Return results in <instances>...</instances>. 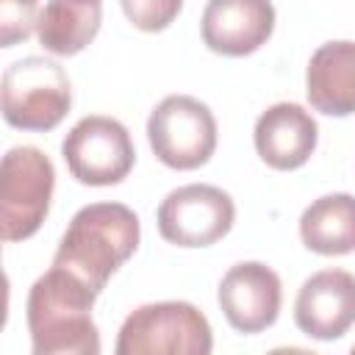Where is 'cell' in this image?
<instances>
[{
  "instance_id": "6da1fadb",
  "label": "cell",
  "mask_w": 355,
  "mask_h": 355,
  "mask_svg": "<svg viewBox=\"0 0 355 355\" xmlns=\"http://www.w3.org/2000/svg\"><path fill=\"white\" fill-rule=\"evenodd\" d=\"M97 297L61 266H50L36 277L25 302L33 355H97L100 333L92 319Z\"/></svg>"
},
{
  "instance_id": "7a4b0ae2",
  "label": "cell",
  "mask_w": 355,
  "mask_h": 355,
  "mask_svg": "<svg viewBox=\"0 0 355 355\" xmlns=\"http://www.w3.org/2000/svg\"><path fill=\"white\" fill-rule=\"evenodd\" d=\"M141 239L139 216L122 202L83 205L67 225L53 266L72 272L92 291L103 294L108 277L136 252Z\"/></svg>"
},
{
  "instance_id": "3957f363",
  "label": "cell",
  "mask_w": 355,
  "mask_h": 355,
  "mask_svg": "<svg viewBox=\"0 0 355 355\" xmlns=\"http://www.w3.org/2000/svg\"><path fill=\"white\" fill-rule=\"evenodd\" d=\"M114 349L116 355H208L214 333L191 302H150L128 313Z\"/></svg>"
},
{
  "instance_id": "277c9868",
  "label": "cell",
  "mask_w": 355,
  "mask_h": 355,
  "mask_svg": "<svg viewBox=\"0 0 355 355\" xmlns=\"http://www.w3.org/2000/svg\"><path fill=\"white\" fill-rule=\"evenodd\" d=\"M3 119L17 130L47 133L72 108L67 72L42 55H25L3 72Z\"/></svg>"
},
{
  "instance_id": "5b68a950",
  "label": "cell",
  "mask_w": 355,
  "mask_h": 355,
  "mask_svg": "<svg viewBox=\"0 0 355 355\" xmlns=\"http://www.w3.org/2000/svg\"><path fill=\"white\" fill-rule=\"evenodd\" d=\"M55 189L53 161L31 144L11 147L0 166V236L6 244L31 239L47 219Z\"/></svg>"
},
{
  "instance_id": "8992f818",
  "label": "cell",
  "mask_w": 355,
  "mask_h": 355,
  "mask_svg": "<svg viewBox=\"0 0 355 355\" xmlns=\"http://www.w3.org/2000/svg\"><path fill=\"white\" fill-rule=\"evenodd\" d=\"M147 141L164 166L191 172L205 166L216 150V119L202 100L169 94L150 111Z\"/></svg>"
},
{
  "instance_id": "52a82bcc",
  "label": "cell",
  "mask_w": 355,
  "mask_h": 355,
  "mask_svg": "<svg viewBox=\"0 0 355 355\" xmlns=\"http://www.w3.org/2000/svg\"><path fill=\"white\" fill-rule=\"evenodd\" d=\"M61 155L69 175L83 186H116L136 164V147L128 128L103 114L75 122L61 141Z\"/></svg>"
},
{
  "instance_id": "ba28073f",
  "label": "cell",
  "mask_w": 355,
  "mask_h": 355,
  "mask_svg": "<svg viewBox=\"0 0 355 355\" xmlns=\"http://www.w3.org/2000/svg\"><path fill=\"white\" fill-rule=\"evenodd\" d=\"M158 233L175 247H211L222 241L236 222V202L211 183L172 189L158 205Z\"/></svg>"
},
{
  "instance_id": "9c48e42d",
  "label": "cell",
  "mask_w": 355,
  "mask_h": 355,
  "mask_svg": "<svg viewBox=\"0 0 355 355\" xmlns=\"http://www.w3.org/2000/svg\"><path fill=\"white\" fill-rule=\"evenodd\" d=\"M216 300L230 327L252 336L277 322L283 286L272 266L261 261H241L222 275Z\"/></svg>"
},
{
  "instance_id": "30bf717a",
  "label": "cell",
  "mask_w": 355,
  "mask_h": 355,
  "mask_svg": "<svg viewBox=\"0 0 355 355\" xmlns=\"http://www.w3.org/2000/svg\"><path fill=\"white\" fill-rule=\"evenodd\" d=\"M297 327L316 341H336L355 324V275L322 269L311 275L294 300Z\"/></svg>"
},
{
  "instance_id": "8fae6325",
  "label": "cell",
  "mask_w": 355,
  "mask_h": 355,
  "mask_svg": "<svg viewBox=\"0 0 355 355\" xmlns=\"http://www.w3.org/2000/svg\"><path fill=\"white\" fill-rule=\"evenodd\" d=\"M208 50L241 58L263 47L275 31L272 0H208L200 19Z\"/></svg>"
},
{
  "instance_id": "7c38bea8",
  "label": "cell",
  "mask_w": 355,
  "mask_h": 355,
  "mask_svg": "<svg viewBox=\"0 0 355 355\" xmlns=\"http://www.w3.org/2000/svg\"><path fill=\"white\" fill-rule=\"evenodd\" d=\"M255 153L261 161L277 172L300 169L316 150L319 125L297 103H275L269 105L252 130Z\"/></svg>"
},
{
  "instance_id": "4fadbf2b",
  "label": "cell",
  "mask_w": 355,
  "mask_h": 355,
  "mask_svg": "<svg viewBox=\"0 0 355 355\" xmlns=\"http://www.w3.org/2000/svg\"><path fill=\"white\" fill-rule=\"evenodd\" d=\"M305 94L319 114H355V42H324L313 50L305 69Z\"/></svg>"
},
{
  "instance_id": "5bb4252c",
  "label": "cell",
  "mask_w": 355,
  "mask_h": 355,
  "mask_svg": "<svg viewBox=\"0 0 355 355\" xmlns=\"http://www.w3.org/2000/svg\"><path fill=\"white\" fill-rule=\"evenodd\" d=\"M103 25V0H47L39 14V44L53 55H75L94 42Z\"/></svg>"
},
{
  "instance_id": "9a60e30c",
  "label": "cell",
  "mask_w": 355,
  "mask_h": 355,
  "mask_svg": "<svg viewBox=\"0 0 355 355\" xmlns=\"http://www.w3.org/2000/svg\"><path fill=\"white\" fill-rule=\"evenodd\" d=\"M300 239L316 255H347L355 250V197L336 191L313 200L300 216Z\"/></svg>"
},
{
  "instance_id": "2e32d148",
  "label": "cell",
  "mask_w": 355,
  "mask_h": 355,
  "mask_svg": "<svg viewBox=\"0 0 355 355\" xmlns=\"http://www.w3.org/2000/svg\"><path fill=\"white\" fill-rule=\"evenodd\" d=\"M39 0H0V47H14L39 28Z\"/></svg>"
},
{
  "instance_id": "e0dca14e",
  "label": "cell",
  "mask_w": 355,
  "mask_h": 355,
  "mask_svg": "<svg viewBox=\"0 0 355 355\" xmlns=\"http://www.w3.org/2000/svg\"><path fill=\"white\" fill-rule=\"evenodd\" d=\"M119 3L128 22L147 33H158L169 28L183 8V0H119Z\"/></svg>"
},
{
  "instance_id": "ac0fdd59",
  "label": "cell",
  "mask_w": 355,
  "mask_h": 355,
  "mask_svg": "<svg viewBox=\"0 0 355 355\" xmlns=\"http://www.w3.org/2000/svg\"><path fill=\"white\" fill-rule=\"evenodd\" d=\"M352 352H355V344H352Z\"/></svg>"
}]
</instances>
